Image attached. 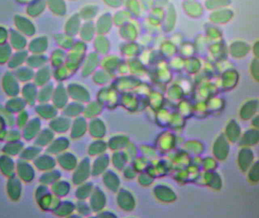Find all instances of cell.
Segmentation results:
<instances>
[{
  "label": "cell",
  "instance_id": "obj_1",
  "mask_svg": "<svg viewBox=\"0 0 259 218\" xmlns=\"http://www.w3.org/2000/svg\"><path fill=\"white\" fill-rule=\"evenodd\" d=\"M15 26L19 32L27 36H31L35 32V27L32 21L22 15H16L14 19Z\"/></svg>",
  "mask_w": 259,
  "mask_h": 218
},
{
  "label": "cell",
  "instance_id": "obj_2",
  "mask_svg": "<svg viewBox=\"0 0 259 218\" xmlns=\"http://www.w3.org/2000/svg\"><path fill=\"white\" fill-rule=\"evenodd\" d=\"M44 5L43 4V2L41 1H36V2H33L32 3L29 5L27 7V12L30 16H37V15H39L43 12V9Z\"/></svg>",
  "mask_w": 259,
  "mask_h": 218
},
{
  "label": "cell",
  "instance_id": "obj_3",
  "mask_svg": "<svg viewBox=\"0 0 259 218\" xmlns=\"http://www.w3.org/2000/svg\"><path fill=\"white\" fill-rule=\"evenodd\" d=\"M8 36V32H7V29L2 26H0V41L5 40Z\"/></svg>",
  "mask_w": 259,
  "mask_h": 218
}]
</instances>
